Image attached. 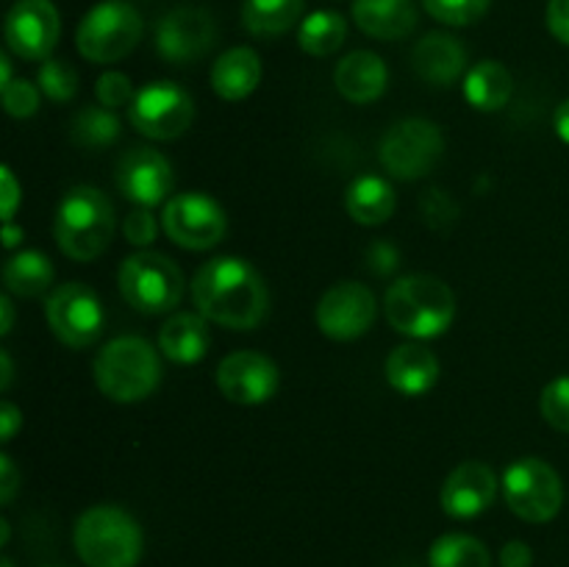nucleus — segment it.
I'll use <instances>...</instances> for the list:
<instances>
[{"instance_id": "nucleus-18", "label": "nucleus", "mask_w": 569, "mask_h": 567, "mask_svg": "<svg viewBox=\"0 0 569 567\" xmlns=\"http://www.w3.org/2000/svg\"><path fill=\"white\" fill-rule=\"evenodd\" d=\"M495 495H498V478H495L492 467L483 461H461L445 478L439 504H442L445 515L456 517V520H472L495 504Z\"/></svg>"}, {"instance_id": "nucleus-12", "label": "nucleus", "mask_w": 569, "mask_h": 567, "mask_svg": "<svg viewBox=\"0 0 569 567\" xmlns=\"http://www.w3.org/2000/svg\"><path fill=\"white\" fill-rule=\"evenodd\" d=\"M161 228L167 237L187 250H209L226 237V211L203 192H181L167 200Z\"/></svg>"}, {"instance_id": "nucleus-20", "label": "nucleus", "mask_w": 569, "mask_h": 567, "mask_svg": "<svg viewBox=\"0 0 569 567\" xmlns=\"http://www.w3.org/2000/svg\"><path fill=\"white\" fill-rule=\"evenodd\" d=\"M333 83H337V92L342 94L345 100L367 106L387 92L389 70L378 53L356 50V53L345 56V59L339 61L337 72H333Z\"/></svg>"}, {"instance_id": "nucleus-16", "label": "nucleus", "mask_w": 569, "mask_h": 567, "mask_svg": "<svg viewBox=\"0 0 569 567\" xmlns=\"http://www.w3.org/2000/svg\"><path fill=\"white\" fill-rule=\"evenodd\" d=\"M278 367L259 350H237L217 367V387L222 398L239 406H259L278 392Z\"/></svg>"}, {"instance_id": "nucleus-4", "label": "nucleus", "mask_w": 569, "mask_h": 567, "mask_svg": "<svg viewBox=\"0 0 569 567\" xmlns=\"http://www.w3.org/2000/svg\"><path fill=\"white\" fill-rule=\"evenodd\" d=\"M94 381L109 400L137 404L153 395L161 381V361L142 337H117L94 356Z\"/></svg>"}, {"instance_id": "nucleus-22", "label": "nucleus", "mask_w": 569, "mask_h": 567, "mask_svg": "<svg viewBox=\"0 0 569 567\" xmlns=\"http://www.w3.org/2000/svg\"><path fill=\"white\" fill-rule=\"evenodd\" d=\"M209 348V320L200 311H176L159 331V350L176 365H194Z\"/></svg>"}, {"instance_id": "nucleus-34", "label": "nucleus", "mask_w": 569, "mask_h": 567, "mask_svg": "<svg viewBox=\"0 0 569 567\" xmlns=\"http://www.w3.org/2000/svg\"><path fill=\"white\" fill-rule=\"evenodd\" d=\"M539 409H542V417L548 420V426H553L556 431L569 434V376L556 378V381H550L542 389Z\"/></svg>"}, {"instance_id": "nucleus-24", "label": "nucleus", "mask_w": 569, "mask_h": 567, "mask_svg": "<svg viewBox=\"0 0 569 567\" xmlns=\"http://www.w3.org/2000/svg\"><path fill=\"white\" fill-rule=\"evenodd\" d=\"M261 83V59L250 48H231L211 67V87L217 98L237 103L250 98Z\"/></svg>"}, {"instance_id": "nucleus-44", "label": "nucleus", "mask_w": 569, "mask_h": 567, "mask_svg": "<svg viewBox=\"0 0 569 567\" xmlns=\"http://www.w3.org/2000/svg\"><path fill=\"white\" fill-rule=\"evenodd\" d=\"M20 426H22V411L17 409L14 404L0 406V434H3V442H9Z\"/></svg>"}, {"instance_id": "nucleus-7", "label": "nucleus", "mask_w": 569, "mask_h": 567, "mask_svg": "<svg viewBox=\"0 0 569 567\" xmlns=\"http://www.w3.org/2000/svg\"><path fill=\"white\" fill-rule=\"evenodd\" d=\"M120 292L128 306L142 315H167L183 298V272L170 256L142 250L122 261Z\"/></svg>"}, {"instance_id": "nucleus-13", "label": "nucleus", "mask_w": 569, "mask_h": 567, "mask_svg": "<svg viewBox=\"0 0 569 567\" xmlns=\"http://www.w3.org/2000/svg\"><path fill=\"white\" fill-rule=\"evenodd\" d=\"M378 315L376 295L356 281H342L328 289L317 304V326L328 339L350 342L365 337Z\"/></svg>"}, {"instance_id": "nucleus-35", "label": "nucleus", "mask_w": 569, "mask_h": 567, "mask_svg": "<svg viewBox=\"0 0 569 567\" xmlns=\"http://www.w3.org/2000/svg\"><path fill=\"white\" fill-rule=\"evenodd\" d=\"M94 94H98L100 106H106V109H111V111L122 109V106H131L133 98H137L131 78H128L126 72H117V70L103 72V76L98 78Z\"/></svg>"}, {"instance_id": "nucleus-29", "label": "nucleus", "mask_w": 569, "mask_h": 567, "mask_svg": "<svg viewBox=\"0 0 569 567\" xmlns=\"http://www.w3.org/2000/svg\"><path fill=\"white\" fill-rule=\"evenodd\" d=\"M345 37H348V22L337 11H315V14L300 22L298 31L300 48L309 56H317V59L337 53L345 44Z\"/></svg>"}, {"instance_id": "nucleus-19", "label": "nucleus", "mask_w": 569, "mask_h": 567, "mask_svg": "<svg viewBox=\"0 0 569 567\" xmlns=\"http://www.w3.org/2000/svg\"><path fill=\"white\" fill-rule=\"evenodd\" d=\"M411 67L431 87H453L467 70V50L450 33H426L411 50Z\"/></svg>"}, {"instance_id": "nucleus-43", "label": "nucleus", "mask_w": 569, "mask_h": 567, "mask_svg": "<svg viewBox=\"0 0 569 567\" xmlns=\"http://www.w3.org/2000/svg\"><path fill=\"white\" fill-rule=\"evenodd\" d=\"M17 203H20V187H17L14 176L9 167H3V220L9 222L14 217Z\"/></svg>"}, {"instance_id": "nucleus-23", "label": "nucleus", "mask_w": 569, "mask_h": 567, "mask_svg": "<svg viewBox=\"0 0 569 567\" xmlns=\"http://www.w3.org/2000/svg\"><path fill=\"white\" fill-rule=\"evenodd\" d=\"M353 20L367 37L395 42L417 28L415 0H353Z\"/></svg>"}, {"instance_id": "nucleus-31", "label": "nucleus", "mask_w": 569, "mask_h": 567, "mask_svg": "<svg viewBox=\"0 0 569 567\" xmlns=\"http://www.w3.org/2000/svg\"><path fill=\"white\" fill-rule=\"evenodd\" d=\"M431 567H492L487 545L470 534H445L431 545Z\"/></svg>"}, {"instance_id": "nucleus-2", "label": "nucleus", "mask_w": 569, "mask_h": 567, "mask_svg": "<svg viewBox=\"0 0 569 567\" xmlns=\"http://www.w3.org/2000/svg\"><path fill=\"white\" fill-rule=\"evenodd\" d=\"M383 315L389 326L411 339H433L450 328L456 317L453 289L437 276H403L387 289Z\"/></svg>"}, {"instance_id": "nucleus-3", "label": "nucleus", "mask_w": 569, "mask_h": 567, "mask_svg": "<svg viewBox=\"0 0 569 567\" xmlns=\"http://www.w3.org/2000/svg\"><path fill=\"white\" fill-rule=\"evenodd\" d=\"M114 206L98 187H76L56 211V242L72 261H92L114 237Z\"/></svg>"}, {"instance_id": "nucleus-15", "label": "nucleus", "mask_w": 569, "mask_h": 567, "mask_svg": "<svg viewBox=\"0 0 569 567\" xmlns=\"http://www.w3.org/2000/svg\"><path fill=\"white\" fill-rule=\"evenodd\" d=\"M217 26L206 9L181 6L161 17L156 28V50L170 64H192L214 48Z\"/></svg>"}, {"instance_id": "nucleus-50", "label": "nucleus", "mask_w": 569, "mask_h": 567, "mask_svg": "<svg viewBox=\"0 0 569 567\" xmlns=\"http://www.w3.org/2000/svg\"><path fill=\"white\" fill-rule=\"evenodd\" d=\"M0 528H3V539H0V543L6 545V543H9V523L3 520V523H0Z\"/></svg>"}, {"instance_id": "nucleus-49", "label": "nucleus", "mask_w": 569, "mask_h": 567, "mask_svg": "<svg viewBox=\"0 0 569 567\" xmlns=\"http://www.w3.org/2000/svg\"><path fill=\"white\" fill-rule=\"evenodd\" d=\"M14 78H11V64H9V56H0V87H6V83H11Z\"/></svg>"}, {"instance_id": "nucleus-45", "label": "nucleus", "mask_w": 569, "mask_h": 567, "mask_svg": "<svg viewBox=\"0 0 569 567\" xmlns=\"http://www.w3.org/2000/svg\"><path fill=\"white\" fill-rule=\"evenodd\" d=\"M556 133L561 137V142L569 145V100L556 109Z\"/></svg>"}, {"instance_id": "nucleus-48", "label": "nucleus", "mask_w": 569, "mask_h": 567, "mask_svg": "<svg viewBox=\"0 0 569 567\" xmlns=\"http://www.w3.org/2000/svg\"><path fill=\"white\" fill-rule=\"evenodd\" d=\"M0 365H3V372H0V389H9L11 376H14V372H11L9 350H0Z\"/></svg>"}, {"instance_id": "nucleus-1", "label": "nucleus", "mask_w": 569, "mask_h": 567, "mask_svg": "<svg viewBox=\"0 0 569 567\" xmlns=\"http://www.w3.org/2000/svg\"><path fill=\"white\" fill-rule=\"evenodd\" d=\"M192 300L209 322L231 331H250L267 317L270 292L253 265L237 256H220L194 272Z\"/></svg>"}, {"instance_id": "nucleus-30", "label": "nucleus", "mask_w": 569, "mask_h": 567, "mask_svg": "<svg viewBox=\"0 0 569 567\" xmlns=\"http://www.w3.org/2000/svg\"><path fill=\"white\" fill-rule=\"evenodd\" d=\"M122 122L106 106H87L72 117L70 137L78 148H109L120 139Z\"/></svg>"}, {"instance_id": "nucleus-14", "label": "nucleus", "mask_w": 569, "mask_h": 567, "mask_svg": "<svg viewBox=\"0 0 569 567\" xmlns=\"http://www.w3.org/2000/svg\"><path fill=\"white\" fill-rule=\"evenodd\" d=\"M3 33L11 53L26 61H44L59 44V11L50 0H17L6 14Z\"/></svg>"}, {"instance_id": "nucleus-25", "label": "nucleus", "mask_w": 569, "mask_h": 567, "mask_svg": "<svg viewBox=\"0 0 569 567\" xmlns=\"http://www.w3.org/2000/svg\"><path fill=\"white\" fill-rule=\"evenodd\" d=\"M515 92V78L500 61H478L467 70L465 98L478 111H500Z\"/></svg>"}, {"instance_id": "nucleus-37", "label": "nucleus", "mask_w": 569, "mask_h": 567, "mask_svg": "<svg viewBox=\"0 0 569 567\" xmlns=\"http://www.w3.org/2000/svg\"><path fill=\"white\" fill-rule=\"evenodd\" d=\"M122 231H126L128 242L144 248V245L153 242L156 233H159V222H156V217L150 215V209L139 206V209H133L131 215L126 217V226H122Z\"/></svg>"}, {"instance_id": "nucleus-5", "label": "nucleus", "mask_w": 569, "mask_h": 567, "mask_svg": "<svg viewBox=\"0 0 569 567\" xmlns=\"http://www.w3.org/2000/svg\"><path fill=\"white\" fill-rule=\"evenodd\" d=\"M78 556L89 567H137L142 559V528L120 506L100 504L83 511L72 531Z\"/></svg>"}, {"instance_id": "nucleus-28", "label": "nucleus", "mask_w": 569, "mask_h": 567, "mask_svg": "<svg viewBox=\"0 0 569 567\" xmlns=\"http://www.w3.org/2000/svg\"><path fill=\"white\" fill-rule=\"evenodd\" d=\"M303 6L306 0H244L242 22L253 37H281L300 20Z\"/></svg>"}, {"instance_id": "nucleus-32", "label": "nucleus", "mask_w": 569, "mask_h": 567, "mask_svg": "<svg viewBox=\"0 0 569 567\" xmlns=\"http://www.w3.org/2000/svg\"><path fill=\"white\" fill-rule=\"evenodd\" d=\"M37 83L42 94H48L53 103H67L78 92V72L76 67L61 59H44L37 72Z\"/></svg>"}, {"instance_id": "nucleus-41", "label": "nucleus", "mask_w": 569, "mask_h": 567, "mask_svg": "<svg viewBox=\"0 0 569 567\" xmlns=\"http://www.w3.org/2000/svg\"><path fill=\"white\" fill-rule=\"evenodd\" d=\"M17 487H20V472H17L14 461L9 454L0 456V504L9 506L14 498Z\"/></svg>"}, {"instance_id": "nucleus-42", "label": "nucleus", "mask_w": 569, "mask_h": 567, "mask_svg": "<svg viewBox=\"0 0 569 567\" xmlns=\"http://www.w3.org/2000/svg\"><path fill=\"white\" fill-rule=\"evenodd\" d=\"M531 548H528L526 543H520V539H511V543H506L503 550H500V565L503 567H531Z\"/></svg>"}, {"instance_id": "nucleus-51", "label": "nucleus", "mask_w": 569, "mask_h": 567, "mask_svg": "<svg viewBox=\"0 0 569 567\" xmlns=\"http://www.w3.org/2000/svg\"><path fill=\"white\" fill-rule=\"evenodd\" d=\"M3 567H14V565H11V559H3Z\"/></svg>"}, {"instance_id": "nucleus-47", "label": "nucleus", "mask_w": 569, "mask_h": 567, "mask_svg": "<svg viewBox=\"0 0 569 567\" xmlns=\"http://www.w3.org/2000/svg\"><path fill=\"white\" fill-rule=\"evenodd\" d=\"M20 239H22V228H17L14 222H6V228H3V245L6 248H17V245H20Z\"/></svg>"}, {"instance_id": "nucleus-36", "label": "nucleus", "mask_w": 569, "mask_h": 567, "mask_svg": "<svg viewBox=\"0 0 569 567\" xmlns=\"http://www.w3.org/2000/svg\"><path fill=\"white\" fill-rule=\"evenodd\" d=\"M39 94L42 89L33 87L31 81H11L3 87V106L11 117L17 120H26V117L37 115L39 111Z\"/></svg>"}, {"instance_id": "nucleus-46", "label": "nucleus", "mask_w": 569, "mask_h": 567, "mask_svg": "<svg viewBox=\"0 0 569 567\" xmlns=\"http://www.w3.org/2000/svg\"><path fill=\"white\" fill-rule=\"evenodd\" d=\"M0 311H3V326H0V334H9L11 331V326H14V306H11V300H9V295H3V298H0Z\"/></svg>"}, {"instance_id": "nucleus-26", "label": "nucleus", "mask_w": 569, "mask_h": 567, "mask_svg": "<svg viewBox=\"0 0 569 567\" xmlns=\"http://www.w3.org/2000/svg\"><path fill=\"white\" fill-rule=\"evenodd\" d=\"M395 203H398L395 200V189L378 176L356 178L348 187V195H345L348 215L359 226H381V222H387L392 217Z\"/></svg>"}, {"instance_id": "nucleus-40", "label": "nucleus", "mask_w": 569, "mask_h": 567, "mask_svg": "<svg viewBox=\"0 0 569 567\" xmlns=\"http://www.w3.org/2000/svg\"><path fill=\"white\" fill-rule=\"evenodd\" d=\"M367 261H370L372 272H378V276H387V272H392L395 267H398L400 256L389 242H376L370 248V253H367Z\"/></svg>"}, {"instance_id": "nucleus-8", "label": "nucleus", "mask_w": 569, "mask_h": 567, "mask_svg": "<svg viewBox=\"0 0 569 567\" xmlns=\"http://www.w3.org/2000/svg\"><path fill=\"white\" fill-rule=\"evenodd\" d=\"M445 156L442 128L422 117L395 122L387 128L378 145V159L383 170L392 172L400 181H417V178L433 172V167Z\"/></svg>"}, {"instance_id": "nucleus-33", "label": "nucleus", "mask_w": 569, "mask_h": 567, "mask_svg": "<svg viewBox=\"0 0 569 567\" xmlns=\"http://www.w3.org/2000/svg\"><path fill=\"white\" fill-rule=\"evenodd\" d=\"M428 14L445 26H472L489 11L492 0H422Z\"/></svg>"}, {"instance_id": "nucleus-10", "label": "nucleus", "mask_w": 569, "mask_h": 567, "mask_svg": "<svg viewBox=\"0 0 569 567\" xmlns=\"http://www.w3.org/2000/svg\"><path fill=\"white\" fill-rule=\"evenodd\" d=\"M44 317H48V326L56 334V339L76 350L98 342L106 322L98 295L78 281L61 284L48 295Z\"/></svg>"}, {"instance_id": "nucleus-6", "label": "nucleus", "mask_w": 569, "mask_h": 567, "mask_svg": "<svg viewBox=\"0 0 569 567\" xmlns=\"http://www.w3.org/2000/svg\"><path fill=\"white\" fill-rule=\"evenodd\" d=\"M142 14L126 0H103L83 14L76 31L78 53L94 64H114L139 44Z\"/></svg>"}, {"instance_id": "nucleus-27", "label": "nucleus", "mask_w": 569, "mask_h": 567, "mask_svg": "<svg viewBox=\"0 0 569 567\" xmlns=\"http://www.w3.org/2000/svg\"><path fill=\"white\" fill-rule=\"evenodd\" d=\"M3 284L17 298H39L53 287V265L39 250L11 253L3 265Z\"/></svg>"}, {"instance_id": "nucleus-9", "label": "nucleus", "mask_w": 569, "mask_h": 567, "mask_svg": "<svg viewBox=\"0 0 569 567\" xmlns=\"http://www.w3.org/2000/svg\"><path fill=\"white\" fill-rule=\"evenodd\" d=\"M503 498L509 509L526 523L553 520L565 504V484L561 476L537 456L517 459L503 472Z\"/></svg>"}, {"instance_id": "nucleus-17", "label": "nucleus", "mask_w": 569, "mask_h": 567, "mask_svg": "<svg viewBox=\"0 0 569 567\" xmlns=\"http://www.w3.org/2000/svg\"><path fill=\"white\" fill-rule=\"evenodd\" d=\"M117 189L126 195L131 203L144 206H159L161 200H167V195L172 192V167L159 150L148 148V145H139L122 153V159L117 161Z\"/></svg>"}, {"instance_id": "nucleus-39", "label": "nucleus", "mask_w": 569, "mask_h": 567, "mask_svg": "<svg viewBox=\"0 0 569 567\" xmlns=\"http://www.w3.org/2000/svg\"><path fill=\"white\" fill-rule=\"evenodd\" d=\"M548 28L559 42L569 44V0H550L548 3Z\"/></svg>"}, {"instance_id": "nucleus-11", "label": "nucleus", "mask_w": 569, "mask_h": 567, "mask_svg": "<svg viewBox=\"0 0 569 567\" xmlns=\"http://www.w3.org/2000/svg\"><path fill=\"white\" fill-rule=\"evenodd\" d=\"M128 120L142 137L170 142L187 133L194 120V103L172 81H153L142 87L128 106Z\"/></svg>"}, {"instance_id": "nucleus-38", "label": "nucleus", "mask_w": 569, "mask_h": 567, "mask_svg": "<svg viewBox=\"0 0 569 567\" xmlns=\"http://www.w3.org/2000/svg\"><path fill=\"white\" fill-rule=\"evenodd\" d=\"M422 215H426L428 226L442 228L445 222H453L456 217V203L448 198V192H439V189H431L422 200Z\"/></svg>"}, {"instance_id": "nucleus-21", "label": "nucleus", "mask_w": 569, "mask_h": 567, "mask_svg": "<svg viewBox=\"0 0 569 567\" xmlns=\"http://www.w3.org/2000/svg\"><path fill=\"white\" fill-rule=\"evenodd\" d=\"M387 381L409 398L431 392L439 381V359L420 342L398 345L387 359Z\"/></svg>"}, {"instance_id": "nucleus-52", "label": "nucleus", "mask_w": 569, "mask_h": 567, "mask_svg": "<svg viewBox=\"0 0 569 567\" xmlns=\"http://www.w3.org/2000/svg\"><path fill=\"white\" fill-rule=\"evenodd\" d=\"M50 567H64V565H50Z\"/></svg>"}]
</instances>
